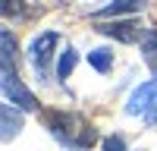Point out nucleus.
<instances>
[{
  "mask_svg": "<svg viewBox=\"0 0 157 151\" xmlns=\"http://www.w3.org/2000/svg\"><path fill=\"white\" fill-rule=\"evenodd\" d=\"M47 129L57 142L69 148H91L98 142V129L82 113H72V110H47Z\"/></svg>",
  "mask_w": 157,
  "mask_h": 151,
  "instance_id": "obj_1",
  "label": "nucleus"
},
{
  "mask_svg": "<svg viewBox=\"0 0 157 151\" xmlns=\"http://www.w3.org/2000/svg\"><path fill=\"white\" fill-rule=\"evenodd\" d=\"M57 41H60V35H57V32H44V35H38L35 41H32V47H29L32 66H35V72L41 76V79H44L47 69H50V57H54Z\"/></svg>",
  "mask_w": 157,
  "mask_h": 151,
  "instance_id": "obj_2",
  "label": "nucleus"
},
{
  "mask_svg": "<svg viewBox=\"0 0 157 151\" xmlns=\"http://www.w3.org/2000/svg\"><path fill=\"white\" fill-rule=\"evenodd\" d=\"M157 107V76L154 79H148V82H141L132 95H129V101H126V113L129 117H138V113H148Z\"/></svg>",
  "mask_w": 157,
  "mask_h": 151,
  "instance_id": "obj_3",
  "label": "nucleus"
},
{
  "mask_svg": "<svg viewBox=\"0 0 157 151\" xmlns=\"http://www.w3.org/2000/svg\"><path fill=\"white\" fill-rule=\"evenodd\" d=\"M3 95H6L10 104L16 101L22 110H38V98H35L29 88L19 82V76H16V72H3Z\"/></svg>",
  "mask_w": 157,
  "mask_h": 151,
  "instance_id": "obj_4",
  "label": "nucleus"
},
{
  "mask_svg": "<svg viewBox=\"0 0 157 151\" xmlns=\"http://www.w3.org/2000/svg\"><path fill=\"white\" fill-rule=\"evenodd\" d=\"M98 32H101V35H110V38H116V41H123V44H132V41H138V38H145V32H141V25H138L135 19L101 22Z\"/></svg>",
  "mask_w": 157,
  "mask_h": 151,
  "instance_id": "obj_5",
  "label": "nucleus"
},
{
  "mask_svg": "<svg viewBox=\"0 0 157 151\" xmlns=\"http://www.w3.org/2000/svg\"><path fill=\"white\" fill-rule=\"evenodd\" d=\"M148 0H113L110 6H104L94 13V19H113V16H123V13H135V10H145Z\"/></svg>",
  "mask_w": 157,
  "mask_h": 151,
  "instance_id": "obj_6",
  "label": "nucleus"
},
{
  "mask_svg": "<svg viewBox=\"0 0 157 151\" xmlns=\"http://www.w3.org/2000/svg\"><path fill=\"white\" fill-rule=\"evenodd\" d=\"M0 117H3V138H13L19 129H22V113L13 110V104L6 101L3 107H0Z\"/></svg>",
  "mask_w": 157,
  "mask_h": 151,
  "instance_id": "obj_7",
  "label": "nucleus"
},
{
  "mask_svg": "<svg viewBox=\"0 0 157 151\" xmlns=\"http://www.w3.org/2000/svg\"><path fill=\"white\" fill-rule=\"evenodd\" d=\"M141 57L151 69H157V29H145V38H141Z\"/></svg>",
  "mask_w": 157,
  "mask_h": 151,
  "instance_id": "obj_8",
  "label": "nucleus"
},
{
  "mask_svg": "<svg viewBox=\"0 0 157 151\" xmlns=\"http://www.w3.org/2000/svg\"><path fill=\"white\" fill-rule=\"evenodd\" d=\"M0 44H3V72H13V63H16V38H13L10 29H3V35H0Z\"/></svg>",
  "mask_w": 157,
  "mask_h": 151,
  "instance_id": "obj_9",
  "label": "nucleus"
},
{
  "mask_svg": "<svg viewBox=\"0 0 157 151\" xmlns=\"http://www.w3.org/2000/svg\"><path fill=\"white\" fill-rule=\"evenodd\" d=\"M88 63H91L98 72H110V66H113V54H110V47H94V50L88 54Z\"/></svg>",
  "mask_w": 157,
  "mask_h": 151,
  "instance_id": "obj_10",
  "label": "nucleus"
},
{
  "mask_svg": "<svg viewBox=\"0 0 157 151\" xmlns=\"http://www.w3.org/2000/svg\"><path fill=\"white\" fill-rule=\"evenodd\" d=\"M75 50L72 47H66V50H63V54H60V60H57V76H60V79H69V76H72V69H75Z\"/></svg>",
  "mask_w": 157,
  "mask_h": 151,
  "instance_id": "obj_11",
  "label": "nucleus"
},
{
  "mask_svg": "<svg viewBox=\"0 0 157 151\" xmlns=\"http://www.w3.org/2000/svg\"><path fill=\"white\" fill-rule=\"evenodd\" d=\"M3 16H6V19H13V16H16V19H25V10L19 6V0H3Z\"/></svg>",
  "mask_w": 157,
  "mask_h": 151,
  "instance_id": "obj_12",
  "label": "nucleus"
},
{
  "mask_svg": "<svg viewBox=\"0 0 157 151\" xmlns=\"http://www.w3.org/2000/svg\"><path fill=\"white\" fill-rule=\"evenodd\" d=\"M104 151H129V148L120 135H110V138H104Z\"/></svg>",
  "mask_w": 157,
  "mask_h": 151,
  "instance_id": "obj_13",
  "label": "nucleus"
},
{
  "mask_svg": "<svg viewBox=\"0 0 157 151\" xmlns=\"http://www.w3.org/2000/svg\"><path fill=\"white\" fill-rule=\"evenodd\" d=\"M145 120H148V123H157V107H154V110L148 113V117H145Z\"/></svg>",
  "mask_w": 157,
  "mask_h": 151,
  "instance_id": "obj_14",
  "label": "nucleus"
},
{
  "mask_svg": "<svg viewBox=\"0 0 157 151\" xmlns=\"http://www.w3.org/2000/svg\"><path fill=\"white\" fill-rule=\"evenodd\" d=\"M72 151H88V148H72Z\"/></svg>",
  "mask_w": 157,
  "mask_h": 151,
  "instance_id": "obj_15",
  "label": "nucleus"
}]
</instances>
